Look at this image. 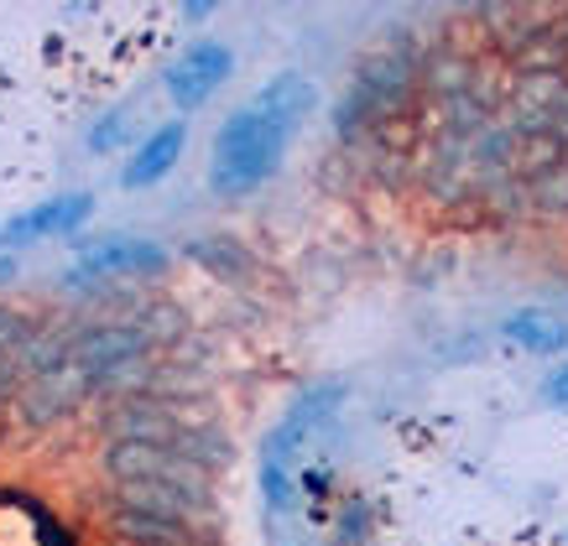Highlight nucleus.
Segmentation results:
<instances>
[{
	"mask_svg": "<svg viewBox=\"0 0 568 546\" xmlns=\"http://www.w3.org/2000/svg\"><path fill=\"white\" fill-rule=\"evenodd\" d=\"M17 281V256H0V287H11Z\"/></svg>",
	"mask_w": 568,
	"mask_h": 546,
	"instance_id": "18",
	"label": "nucleus"
},
{
	"mask_svg": "<svg viewBox=\"0 0 568 546\" xmlns=\"http://www.w3.org/2000/svg\"><path fill=\"white\" fill-rule=\"evenodd\" d=\"M32 328H37V318H27L11 302H0V349H21V343L32 339Z\"/></svg>",
	"mask_w": 568,
	"mask_h": 546,
	"instance_id": "15",
	"label": "nucleus"
},
{
	"mask_svg": "<svg viewBox=\"0 0 568 546\" xmlns=\"http://www.w3.org/2000/svg\"><path fill=\"white\" fill-rule=\"evenodd\" d=\"M183 146H189V125H183V120H173V125H156L152 136H146L136 152H131V162L121 167V188L136 193V188H152V183H162V177L178 167Z\"/></svg>",
	"mask_w": 568,
	"mask_h": 546,
	"instance_id": "12",
	"label": "nucleus"
},
{
	"mask_svg": "<svg viewBox=\"0 0 568 546\" xmlns=\"http://www.w3.org/2000/svg\"><path fill=\"white\" fill-rule=\"evenodd\" d=\"M527 208H532L537 219H568V162L552 167L548 177L527 183Z\"/></svg>",
	"mask_w": 568,
	"mask_h": 546,
	"instance_id": "14",
	"label": "nucleus"
},
{
	"mask_svg": "<svg viewBox=\"0 0 568 546\" xmlns=\"http://www.w3.org/2000/svg\"><path fill=\"white\" fill-rule=\"evenodd\" d=\"M193 256H199V260H209L214 271H220V266H245V256H241V250H235V245H220V250H209V245H193Z\"/></svg>",
	"mask_w": 568,
	"mask_h": 546,
	"instance_id": "16",
	"label": "nucleus"
},
{
	"mask_svg": "<svg viewBox=\"0 0 568 546\" xmlns=\"http://www.w3.org/2000/svg\"><path fill=\"white\" fill-rule=\"evenodd\" d=\"M334 401H339V385H313V391L287 411V422L266 437V447H261V490H266V505H272V511H287V505H293V453L328 416Z\"/></svg>",
	"mask_w": 568,
	"mask_h": 546,
	"instance_id": "5",
	"label": "nucleus"
},
{
	"mask_svg": "<svg viewBox=\"0 0 568 546\" xmlns=\"http://www.w3.org/2000/svg\"><path fill=\"white\" fill-rule=\"evenodd\" d=\"M100 511H131L152 515V521H178V526H204L214 515V495L178 490V484H110Z\"/></svg>",
	"mask_w": 568,
	"mask_h": 546,
	"instance_id": "8",
	"label": "nucleus"
},
{
	"mask_svg": "<svg viewBox=\"0 0 568 546\" xmlns=\"http://www.w3.org/2000/svg\"><path fill=\"white\" fill-rule=\"evenodd\" d=\"M100 530L110 546H209V526H178V521H152L131 511H100Z\"/></svg>",
	"mask_w": 568,
	"mask_h": 546,
	"instance_id": "11",
	"label": "nucleus"
},
{
	"mask_svg": "<svg viewBox=\"0 0 568 546\" xmlns=\"http://www.w3.org/2000/svg\"><path fill=\"white\" fill-rule=\"evenodd\" d=\"M89 214H94V193H58L0 224V245L17 250V245H42V239H69Z\"/></svg>",
	"mask_w": 568,
	"mask_h": 546,
	"instance_id": "9",
	"label": "nucleus"
},
{
	"mask_svg": "<svg viewBox=\"0 0 568 546\" xmlns=\"http://www.w3.org/2000/svg\"><path fill=\"white\" fill-rule=\"evenodd\" d=\"M162 354V343L136 323V318H79L69 328V349H63V364L79 370V375L94 385L100 375H115L136 359Z\"/></svg>",
	"mask_w": 568,
	"mask_h": 546,
	"instance_id": "3",
	"label": "nucleus"
},
{
	"mask_svg": "<svg viewBox=\"0 0 568 546\" xmlns=\"http://www.w3.org/2000/svg\"><path fill=\"white\" fill-rule=\"evenodd\" d=\"M235 69V52L224 42H193L168 73V100L178 104V115H193L209 94H220V84Z\"/></svg>",
	"mask_w": 568,
	"mask_h": 546,
	"instance_id": "10",
	"label": "nucleus"
},
{
	"mask_svg": "<svg viewBox=\"0 0 568 546\" xmlns=\"http://www.w3.org/2000/svg\"><path fill=\"white\" fill-rule=\"evenodd\" d=\"M11 443V416H0V447Z\"/></svg>",
	"mask_w": 568,
	"mask_h": 546,
	"instance_id": "19",
	"label": "nucleus"
},
{
	"mask_svg": "<svg viewBox=\"0 0 568 546\" xmlns=\"http://www.w3.org/2000/svg\"><path fill=\"white\" fill-rule=\"evenodd\" d=\"M417 94V58L407 52H381L371 63H361V73L349 79L334 131L345 141H376L396 115H407V104Z\"/></svg>",
	"mask_w": 568,
	"mask_h": 546,
	"instance_id": "2",
	"label": "nucleus"
},
{
	"mask_svg": "<svg viewBox=\"0 0 568 546\" xmlns=\"http://www.w3.org/2000/svg\"><path fill=\"white\" fill-rule=\"evenodd\" d=\"M542 391H548V401H552V406H568V364H558V370H552V375H548V385H542Z\"/></svg>",
	"mask_w": 568,
	"mask_h": 546,
	"instance_id": "17",
	"label": "nucleus"
},
{
	"mask_svg": "<svg viewBox=\"0 0 568 546\" xmlns=\"http://www.w3.org/2000/svg\"><path fill=\"white\" fill-rule=\"evenodd\" d=\"M173 256L156 245V239H141V235H104L94 245H84V256L69 266V287H131V281H156L168 276Z\"/></svg>",
	"mask_w": 568,
	"mask_h": 546,
	"instance_id": "4",
	"label": "nucleus"
},
{
	"mask_svg": "<svg viewBox=\"0 0 568 546\" xmlns=\"http://www.w3.org/2000/svg\"><path fill=\"white\" fill-rule=\"evenodd\" d=\"M94 401V385H89L79 370H48V375L27 380V391L17 395V406H11V416H17L21 432H48L58 427V422H69L79 406H89Z\"/></svg>",
	"mask_w": 568,
	"mask_h": 546,
	"instance_id": "7",
	"label": "nucleus"
},
{
	"mask_svg": "<svg viewBox=\"0 0 568 546\" xmlns=\"http://www.w3.org/2000/svg\"><path fill=\"white\" fill-rule=\"evenodd\" d=\"M318 89L303 73H276L266 89H256V100L230 110L224 125L214 131V167H209V188L220 198H245L261 183H272L282 156L303 131V120L313 115Z\"/></svg>",
	"mask_w": 568,
	"mask_h": 546,
	"instance_id": "1",
	"label": "nucleus"
},
{
	"mask_svg": "<svg viewBox=\"0 0 568 546\" xmlns=\"http://www.w3.org/2000/svg\"><path fill=\"white\" fill-rule=\"evenodd\" d=\"M506 339L527 349V354H558L568 343V323L558 312H542V308H521L506 318Z\"/></svg>",
	"mask_w": 568,
	"mask_h": 546,
	"instance_id": "13",
	"label": "nucleus"
},
{
	"mask_svg": "<svg viewBox=\"0 0 568 546\" xmlns=\"http://www.w3.org/2000/svg\"><path fill=\"white\" fill-rule=\"evenodd\" d=\"M100 474L104 484H178V490H199L214 495V474L162 443H104L100 447Z\"/></svg>",
	"mask_w": 568,
	"mask_h": 546,
	"instance_id": "6",
	"label": "nucleus"
},
{
	"mask_svg": "<svg viewBox=\"0 0 568 546\" xmlns=\"http://www.w3.org/2000/svg\"><path fill=\"white\" fill-rule=\"evenodd\" d=\"M564 48H568V21H564Z\"/></svg>",
	"mask_w": 568,
	"mask_h": 546,
	"instance_id": "20",
	"label": "nucleus"
}]
</instances>
